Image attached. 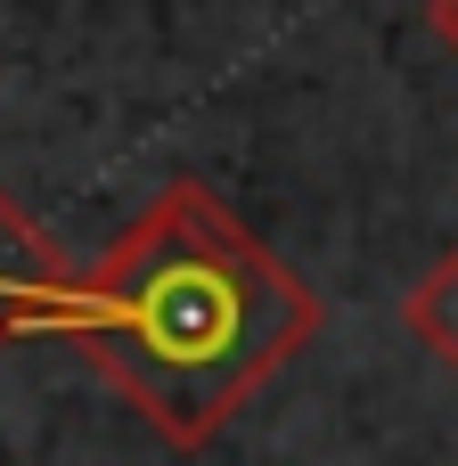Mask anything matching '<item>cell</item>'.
Wrapping results in <instances>:
<instances>
[{"label": "cell", "mask_w": 458, "mask_h": 466, "mask_svg": "<svg viewBox=\"0 0 458 466\" xmlns=\"http://www.w3.org/2000/svg\"><path fill=\"white\" fill-rule=\"evenodd\" d=\"M74 270L57 262V246L0 197V344L16 336H49V311L66 303Z\"/></svg>", "instance_id": "2"}, {"label": "cell", "mask_w": 458, "mask_h": 466, "mask_svg": "<svg viewBox=\"0 0 458 466\" xmlns=\"http://www.w3.org/2000/svg\"><path fill=\"white\" fill-rule=\"evenodd\" d=\"M402 328H410L443 369H458V246L443 262H426V279L402 295Z\"/></svg>", "instance_id": "3"}, {"label": "cell", "mask_w": 458, "mask_h": 466, "mask_svg": "<svg viewBox=\"0 0 458 466\" xmlns=\"http://www.w3.org/2000/svg\"><path fill=\"white\" fill-rule=\"evenodd\" d=\"M311 328L320 295L197 180H172L49 311V336L82 344L180 451L213 442Z\"/></svg>", "instance_id": "1"}, {"label": "cell", "mask_w": 458, "mask_h": 466, "mask_svg": "<svg viewBox=\"0 0 458 466\" xmlns=\"http://www.w3.org/2000/svg\"><path fill=\"white\" fill-rule=\"evenodd\" d=\"M426 16H434V33H443V41H451V49H458V0H434Z\"/></svg>", "instance_id": "4"}]
</instances>
